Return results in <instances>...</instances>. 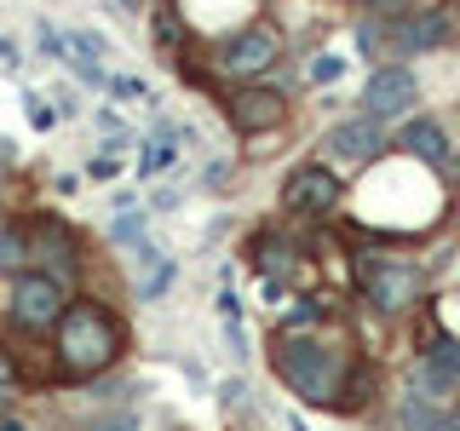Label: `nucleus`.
<instances>
[{
	"instance_id": "obj_1",
	"label": "nucleus",
	"mask_w": 460,
	"mask_h": 431,
	"mask_svg": "<svg viewBox=\"0 0 460 431\" xmlns=\"http://www.w3.org/2000/svg\"><path fill=\"white\" fill-rule=\"evenodd\" d=\"M121 322H115L110 305H98V299H75V305H64L52 328V351H58V374L64 380H98L104 368H115V356H121Z\"/></svg>"
},
{
	"instance_id": "obj_2",
	"label": "nucleus",
	"mask_w": 460,
	"mask_h": 431,
	"mask_svg": "<svg viewBox=\"0 0 460 431\" xmlns=\"http://www.w3.org/2000/svg\"><path fill=\"white\" fill-rule=\"evenodd\" d=\"M277 374H282L288 391L299 402H311V409H334V402H345V391H351V356L334 351V345H323V339L282 334L277 339Z\"/></svg>"
},
{
	"instance_id": "obj_3",
	"label": "nucleus",
	"mask_w": 460,
	"mask_h": 431,
	"mask_svg": "<svg viewBox=\"0 0 460 431\" xmlns=\"http://www.w3.org/2000/svg\"><path fill=\"white\" fill-rule=\"evenodd\" d=\"M357 277H363V287H368V305H374V311H385V316L414 311V299L426 294L420 265H409V259H380V253H363V259H357Z\"/></svg>"
},
{
	"instance_id": "obj_4",
	"label": "nucleus",
	"mask_w": 460,
	"mask_h": 431,
	"mask_svg": "<svg viewBox=\"0 0 460 431\" xmlns=\"http://www.w3.org/2000/svg\"><path fill=\"white\" fill-rule=\"evenodd\" d=\"M64 305H69V294L58 277H47V270H18V282H12V328L18 334H52Z\"/></svg>"
},
{
	"instance_id": "obj_5",
	"label": "nucleus",
	"mask_w": 460,
	"mask_h": 431,
	"mask_svg": "<svg viewBox=\"0 0 460 431\" xmlns=\"http://www.w3.org/2000/svg\"><path fill=\"white\" fill-rule=\"evenodd\" d=\"M29 236V265H47V277H58V282H69L81 270V248H75V230H69L58 213H35V224L23 230Z\"/></svg>"
},
{
	"instance_id": "obj_6",
	"label": "nucleus",
	"mask_w": 460,
	"mask_h": 431,
	"mask_svg": "<svg viewBox=\"0 0 460 431\" xmlns=\"http://www.w3.org/2000/svg\"><path fill=\"white\" fill-rule=\"evenodd\" d=\"M340 196H345L340 172L323 167V162L294 167V172H288V184H282V207H288V213H305V219H323V213H334Z\"/></svg>"
},
{
	"instance_id": "obj_7",
	"label": "nucleus",
	"mask_w": 460,
	"mask_h": 431,
	"mask_svg": "<svg viewBox=\"0 0 460 431\" xmlns=\"http://www.w3.org/2000/svg\"><path fill=\"white\" fill-rule=\"evenodd\" d=\"M277 52H282L277 29L242 23V29H230V35L219 40V69H225V75H259V69L277 64Z\"/></svg>"
},
{
	"instance_id": "obj_8",
	"label": "nucleus",
	"mask_w": 460,
	"mask_h": 431,
	"mask_svg": "<svg viewBox=\"0 0 460 431\" xmlns=\"http://www.w3.org/2000/svg\"><path fill=\"white\" fill-rule=\"evenodd\" d=\"M225 115H230V127H242V133H270V127H282V92L277 86H236V92L225 98Z\"/></svg>"
},
{
	"instance_id": "obj_9",
	"label": "nucleus",
	"mask_w": 460,
	"mask_h": 431,
	"mask_svg": "<svg viewBox=\"0 0 460 431\" xmlns=\"http://www.w3.org/2000/svg\"><path fill=\"white\" fill-rule=\"evenodd\" d=\"M380 121L374 115H363V121H340L334 133L323 138V155L328 162H340V167H368L374 155H380Z\"/></svg>"
},
{
	"instance_id": "obj_10",
	"label": "nucleus",
	"mask_w": 460,
	"mask_h": 431,
	"mask_svg": "<svg viewBox=\"0 0 460 431\" xmlns=\"http://www.w3.org/2000/svg\"><path fill=\"white\" fill-rule=\"evenodd\" d=\"M402 110H414V75H409L402 64L374 69L368 86H363V115L385 121V115H402Z\"/></svg>"
},
{
	"instance_id": "obj_11",
	"label": "nucleus",
	"mask_w": 460,
	"mask_h": 431,
	"mask_svg": "<svg viewBox=\"0 0 460 431\" xmlns=\"http://www.w3.org/2000/svg\"><path fill=\"white\" fill-rule=\"evenodd\" d=\"M397 29H402L397 35L402 52H438V47L455 40V12H414V18H402Z\"/></svg>"
},
{
	"instance_id": "obj_12",
	"label": "nucleus",
	"mask_w": 460,
	"mask_h": 431,
	"mask_svg": "<svg viewBox=\"0 0 460 431\" xmlns=\"http://www.w3.org/2000/svg\"><path fill=\"white\" fill-rule=\"evenodd\" d=\"M402 150L420 167H449V133H443L438 121H409L402 127Z\"/></svg>"
},
{
	"instance_id": "obj_13",
	"label": "nucleus",
	"mask_w": 460,
	"mask_h": 431,
	"mask_svg": "<svg viewBox=\"0 0 460 431\" xmlns=\"http://www.w3.org/2000/svg\"><path fill=\"white\" fill-rule=\"evenodd\" d=\"M420 374H426V385H431V391H443V397L460 391V345H455V339H438V345L426 351Z\"/></svg>"
},
{
	"instance_id": "obj_14",
	"label": "nucleus",
	"mask_w": 460,
	"mask_h": 431,
	"mask_svg": "<svg viewBox=\"0 0 460 431\" xmlns=\"http://www.w3.org/2000/svg\"><path fill=\"white\" fill-rule=\"evenodd\" d=\"M138 265H144V282H138V299H162L167 287H172V277H179V265H172V259H162L150 248V242H138Z\"/></svg>"
},
{
	"instance_id": "obj_15",
	"label": "nucleus",
	"mask_w": 460,
	"mask_h": 431,
	"mask_svg": "<svg viewBox=\"0 0 460 431\" xmlns=\"http://www.w3.org/2000/svg\"><path fill=\"white\" fill-rule=\"evenodd\" d=\"M172 162H179V133L162 121L150 138H144V150H138V172H144V179H155V172H167Z\"/></svg>"
},
{
	"instance_id": "obj_16",
	"label": "nucleus",
	"mask_w": 460,
	"mask_h": 431,
	"mask_svg": "<svg viewBox=\"0 0 460 431\" xmlns=\"http://www.w3.org/2000/svg\"><path fill=\"white\" fill-rule=\"evenodd\" d=\"M29 265V236L18 224H0V277H18Z\"/></svg>"
},
{
	"instance_id": "obj_17",
	"label": "nucleus",
	"mask_w": 460,
	"mask_h": 431,
	"mask_svg": "<svg viewBox=\"0 0 460 431\" xmlns=\"http://www.w3.org/2000/svg\"><path fill=\"white\" fill-rule=\"evenodd\" d=\"M253 253H259L253 265H259V270H265V277H270V287H277V277H282L288 265H294V248H288L282 236H259V248H253Z\"/></svg>"
},
{
	"instance_id": "obj_18",
	"label": "nucleus",
	"mask_w": 460,
	"mask_h": 431,
	"mask_svg": "<svg viewBox=\"0 0 460 431\" xmlns=\"http://www.w3.org/2000/svg\"><path fill=\"white\" fill-rule=\"evenodd\" d=\"M110 242L115 248H138L144 242V213L127 201V207H115V219H110Z\"/></svg>"
},
{
	"instance_id": "obj_19",
	"label": "nucleus",
	"mask_w": 460,
	"mask_h": 431,
	"mask_svg": "<svg viewBox=\"0 0 460 431\" xmlns=\"http://www.w3.org/2000/svg\"><path fill=\"white\" fill-rule=\"evenodd\" d=\"M340 75H345V57H340V52H316L311 64H305V81H311V86H334Z\"/></svg>"
},
{
	"instance_id": "obj_20",
	"label": "nucleus",
	"mask_w": 460,
	"mask_h": 431,
	"mask_svg": "<svg viewBox=\"0 0 460 431\" xmlns=\"http://www.w3.org/2000/svg\"><path fill=\"white\" fill-rule=\"evenodd\" d=\"M323 316H328V305H323V299H299V305H294V311L282 316V334H299V328L323 322Z\"/></svg>"
},
{
	"instance_id": "obj_21",
	"label": "nucleus",
	"mask_w": 460,
	"mask_h": 431,
	"mask_svg": "<svg viewBox=\"0 0 460 431\" xmlns=\"http://www.w3.org/2000/svg\"><path fill=\"white\" fill-rule=\"evenodd\" d=\"M23 115H29V127H35V133H52V127H58V110L40 92H23Z\"/></svg>"
},
{
	"instance_id": "obj_22",
	"label": "nucleus",
	"mask_w": 460,
	"mask_h": 431,
	"mask_svg": "<svg viewBox=\"0 0 460 431\" xmlns=\"http://www.w3.org/2000/svg\"><path fill=\"white\" fill-rule=\"evenodd\" d=\"M179 35H184V18L172 6L155 12V47H179Z\"/></svg>"
},
{
	"instance_id": "obj_23",
	"label": "nucleus",
	"mask_w": 460,
	"mask_h": 431,
	"mask_svg": "<svg viewBox=\"0 0 460 431\" xmlns=\"http://www.w3.org/2000/svg\"><path fill=\"white\" fill-rule=\"evenodd\" d=\"M104 86H110L115 98H127V104H133V98H150V86H144V81H133V75H110Z\"/></svg>"
},
{
	"instance_id": "obj_24",
	"label": "nucleus",
	"mask_w": 460,
	"mask_h": 431,
	"mask_svg": "<svg viewBox=\"0 0 460 431\" xmlns=\"http://www.w3.org/2000/svg\"><path fill=\"white\" fill-rule=\"evenodd\" d=\"M115 172H121V162H115L110 150H104V155H93V162H86V179H98V184H110Z\"/></svg>"
},
{
	"instance_id": "obj_25",
	"label": "nucleus",
	"mask_w": 460,
	"mask_h": 431,
	"mask_svg": "<svg viewBox=\"0 0 460 431\" xmlns=\"http://www.w3.org/2000/svg\"><path fill=\"white\" fill-rule=\"evenodd\" d=\"M357 6L380 12V18H402V12H409V0H357Z\"/></svg>"
},
{
	"instance_id": "obj_26",
	"label": "nucleus",
	"mask_w": 460,
	"mask_h": 431,
	"mask_svg": "<svg viewBox=\"0 0 460 431\" xmlns=\"http://www.w3.org/2000/svg\"><path fill=\"white\" fill-rule=\"evenodd\" d=\"M93 431H138V420L133 414H110V420H98Z\"/></svg>"
},
{
	"instance_id": "obj_27",
	"label": "nucleus",
	"mask_w": 460,
	"mask_h": 431,
	"mask_svg": "<svg viewBox=\"0 0 460 431\" xmlns=\"http://www.w3.org/2000/svg\"><path fill=\"white\" fill-rule=\"evenodd\" d=\"M0 431H29V426L18 420V414H0Z\"/></svg>"
},
{
	"instance_id": "obj_28",
	"label": "nucleus",
	"mask_w": 460,
	"mask_h": 431,
	"mask_svg": "<svg viewBox=\"0 0 460 431\" xmlns=\"http://www.w3.org/2000/svg\"><path fill=\"white\" fill-rule=\"evenodd\" d=\"M0 162H12V144L6 138H0Z\"/></svg>"
}]
</instances>
